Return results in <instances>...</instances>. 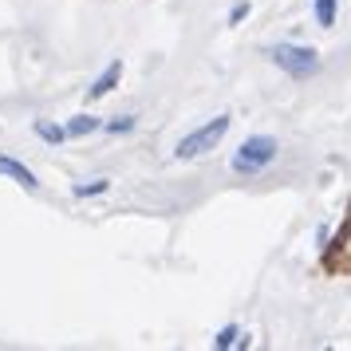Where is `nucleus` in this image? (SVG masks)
I'll return each instance as SVG.
<instances>
[{
	"label": "nucleus",
	"instance_id": "obj_10",
	"mask_svg": "<svg viewBox=\"0 0 351 351\" xmlns=\"http://www.w3.org/2000/svg\"><path fill=\"white\" fill-rule=\"evenodd\" d=\"M233 343H241V348H245L249 339H237V328L229 324V328H221V335H217V348H233Z\"/></svg>",
	"mask_w": 351,
	"mask_h": 351
},
{
	"label": "nucleus",
	"instance_id": "obj_2",
	"mask_svg": "<svg viewBox=\"0 0 351 351\" xmlns=\"http://www.w3.org/2000/svg\"><path fill=\"white\" fill-rule=\"evenodd\" d=\"M225 134H229V114H217L213 123H206V127H197L193 134H186L182 143H178V158H202L206 150H213V146L221 143Z\"/></svg>",
	"mask_w": 351,
	"mask_h": 351
},
{
	"label": "nucleus",
	"instance_id": "obj_8",
	"mask_svg": "<svg viewBox=\"0 0 351 351\" xmlns=\"http://www.w3.org/2000/svg\"><path fill=\"white\" fill-rule=\"evenodd\" d=\"M316 20H319V28H332L335 24V0H316Z\"/></svg>",
	"mask_w": 351,
	"mask_h": 351
},
{
	"label": "nucleus",
	"instance_id": "obj_6",
	"mask_svg": "<svg viewBox=\"0 0 351 351\" xmlns=\"http://www.w3.org/2000/svg\"><path fill=\"white\" fill-rule=\"evenodd\" d=\"M119 75H123V64L114 60V64L107 67V71H103V75H99L95 83H91V91H87V95H91V99H103V95H107V91L114 87V83H119Z\"/></svg>",
	"mask_w": 351,
	"mask_h": 351
},
{
	"label": "nucleus",
	"instance_id": "obj_7",
	"mask_svg": "<svg viewBox=\"0 0 351 351\" xmlns=\"http://www.w3.org/2000/svg\"><path fill=\"white\" fill-rule=\"evenodd\" d=\"M91 130H99V119H91V114H80V119H71V123H67L64 134H71V138H83V134H91Z\"/></svg>",
	"mask_w": 351,
	"mask_h": 351
},
{
	"label": "nucleus",
	"instance_id": "obj_5",
	"mask_svg": "<svg viewBox=\"0 0 351 351\" xmlns=\"http://www.w3.org/2000/svg\"><path fill=\"white\" fill-rule=\"evenodd\" d=\"M0 174L16 178V182H20V186H24V190H36V186H40V182H36V174H32V170H28V166H20L16 158H0Z\"/></svg>",
	"mask_w": 351,
	"mask_h": 351
},
{
	"label": "nucleus",
	"instance_id": "obj_4",
	"mask_svg": "<svg viewBox=\"0 0 351 351\" xmlns=\"http://www.w3.org/2000/svg\"><path fill=\"white\" fill-rule=\"evenodd\" d=\"M328 269H351V213L335 233V249L328 253Z\"/></svg>",
	"mask_w": 351,
	"mask_h": 351
},
{
	"label": "nucleus",
	"instance_id": "obj_9",
	"mask_svg": "<svg viewBox=\"0 0 351 351\" xmlns=\"http://www.w3.org/2000/svg\"><path fill=\"white\" fill-rule=\"evenodd\" d=\"M36 134H40L44 143H64V130L51 127V123H36Z\"/></svg>",
	"mask_w": 351,
	"mask_h": 351
},
{
	"label": "nucleus",
	"instance_id": "obj_3",
	"mask_svg": "<svg viewBox=\"0 0 351 351\" xmlns=\"http://www.w3.org/2000/svg\"><path fill=\"white\" fill-rule=\"evenodd\" d=\"M272 158H276V138L253 134V138H245L241 150L233 154V170H237V174H256V170H265Z\"/></svg>",
	"mask_w": 351,
	"mask_h": 351
},
{
	"label": "nucleus",
	"instance_id": "obj_11",
	"mask_svg": "<svg viewBox=\"0 0 351 351\" xmlns=\"http://www.w3.org/2000/svg\"><path fill=\"white\" fill-rule=\"evenodd\" d=\"M107 182H91V186H75V197H91V193H103Z\"/></svg>",
	"mask_w": 351,
	"mask_h": 351
},
{
	"label": "nucleus",
	"instance_id": "obj_1",
	"mask_svg": "<svg viewBox=\"0 0 351 351\" xmlns=\"http://www.w3.org/2000/svg\"><path fill=\"white\" fill-rule=\"evenodd\" d=\"M269 56H272V64L280 67V71H288L292 80H308V75H316V71H319V51H316V48H300V44H276Z\"/></svg>",
	"mask_w": 351,
	"mask_h": 351
},
{
	"label": "nucleus",
	"instance_id": "obj_12",
	"mask_svg": "<svg viewBox=\"0 0 351 351\" xmlns=\"http://www.w3.org/2000/svg\"><path fill=\"white\" fill-rule=\"evenodd\" d=\"M134 127V119H114V123H107V130H111V134H119V130H130Z\"/></svg>",
	"mask_w": 351,
	"mask_h": 351
}]
</instances>
